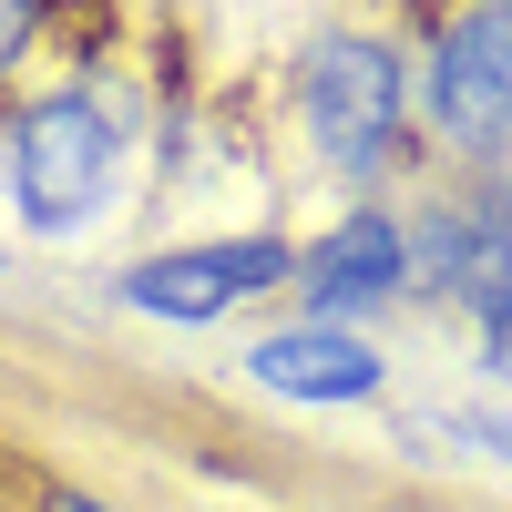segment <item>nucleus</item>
<instances>
[{"label": "nucleus", "mask_w": 512, "mask_h": 512, "mask_svg": "<svg viewBox=\"0 0 512 512\" xmlns=\"http://www.w3.org/2000/svg\"><path fill=\"white\" fill-rule=\"evenodd\" d=\"M113 154H123V113L93 93V82L41 93V103L11 123V195H21V216H31L41 236H72V226L103 205Z\"/></svg>", "instance_id": "obj_1"}, {"label": "nucleus", "mask_w": 512, "mask_h": 512, "mask_svg": "<svg viewBox=\"0 0 512 512\" xmlns=\"http://www.w3.org/2000/svg\"><path fill=\"white\" fill-rule=\"evenodd\" d=\"M297 103H308L318 154L349 164V175L400 154V62L379 41H318L308 72H297Z\"/></svg>", "instance_id": "obj_2"}, {"label": "nucleus", "mask_w": 512, "mask_h": 512, "mask_svg": "<svg viewBox=\"0 0 512 512\" xmlns=\"http://www.w3.org/2000/svg\"><path fill=\"white\" fill-rule=\"evenodd\" d=\"M277 277H297V246L287 236H216V246H175V256H144V267H123V308H144V318H226L246 308V297H267Z\"/></svg>", "instance_id": "obj_3"}, {"label": "nucleus", "mask_w": 512, "mask_h": 512, "mask_svg": "<svg viewBox=\"0 0 512 512\" xmlns=\"http://www.w3.org/2000/svg\"><path fill=\"white\" fill-rule=\"evenodd\" d=\"M431 103H441V134L461 154H502L512 144V0H482L441 31V62H431Z\"/></svg>", "instance_id": "obj_4"}, {"label": "nucleus", "mask_w": 512, "mask_h": 512, "mask_svg": "<svg viewBox=\"0 0 512 512\" xmlns=\"http://www.w3.org/2000/svg\"><path fill=\"white\" fill-rule=\"evenodd\" d=\"M420 277L451 287L482 328H512V185H482L461 216H441L420 246Z\"/></svg>", "instance_id": "obj_5"}, {"label": "nucleus", "mask_w": 512, "mask_h": 512, "mask_svg": "<svg viewBox=\"0 0 512 512\" xmlns=\"http://www.w3.org/2000/svg\"><path fill=\"white\" fill-rule=\"evenodd\" d=\"M297 277H308V308H379V297L410 287V236L390 216H338V236H318L297 256Z\"/></svg>", "instance_id": "obj_6"}, {"label": "nucleus", "mask_w": 512, "mask_h": 512, "mask_svg": "<svg viewBox=\"0 0 512 512\" xmlns=\"http://www.w3.org/2000/svg\"><path fill=\"white\" fill-rule=\"evenodd\" d=\"M246 379H267L277 400H369L379 390V349H359L338 328H287V338H267L246 359Z\"/></svg>", "instance_id": "obj_7"}, {"label": "nucleus", "mask_w": 512, "mask_h": 512, "mask_svg": "<svg viewBox=\"0 0 512 512\" xmlns=\"http://www.w3.org/2000/svg\"><path fill=\"white\" fill-rule=\"evenodd\" d=\"M31 21H41V0H0V72L31 52Z\"/></svg>", "instance_id": "obj_8"}, {"label": "nucleus", "mask_w": 512, "mask_h": 512, "mask_svg": "<svg viewBox=\"0 0 512 512\" xmlns=\"http://www.w3.org/2000/svg\"><path fill=\"white\" fill-rule=\"evenodd\" d=\"M41 512H113V502H93V492H72V482H41Z\"/></svg>", "instance_id": "obj_9"}]
</instances>
